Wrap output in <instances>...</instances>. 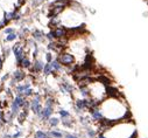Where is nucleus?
Segmentation results:
<instances>
[{
  "mask_svg": "<svg viewBox=\"0 0 148 138\" xmlns=\"http://www.w3.org/2000/svg\"><path fill=\"white\" fill-rule=\"evenodd\" d=\"M99 109L103 114L104 119L114 124L118 122H123L127 119H132V113L130 110V105L125 101V98L108 96L106 97L99 105Z\"/></svg>",
  "mask_w": 148,
  "mask_h": 138,
  "instance_id": "1",
  "label": "nucleus"
},
{
  "mask_svg": "<svg viewBox=\"0 0 148 138\" xmlns=\"http://www.w3.org/2000/svg\"><path fill=\"white\" fill-rule=\"evenodd\" d=\"M103 135L106 138H138V129L132 118L114 123Z\"/></svg>",
  "mask_w": 148,
  "mask_h": 138,
  "instance_id": "2",
  "label": "nucleus"
},
{
  "mask_svg": "<svg viewBox=\"0 0 148 138\" xmlns=\"http://www.w3.org/2000/svg\"><path fill=\"white\" fill-rule=\"evenodd\" d=\"M57 59H58V61L62 63V66L65 67V68H70V67L76 65V56L72 53L67 51V50L61 51L60 54H58Z\"/></svg>",
  "mask_w": 148,
  "mask_h": 138,
  "instance_id": "3",
  "label": "nucleus"
},
{
  "mask_svg": "<svg viewBox=\"0 0 148 138\" xmlns=\"http://www.w3.org/2000/svg\"><path fill=\"white\" fill-rule=\"evenodd\" d=\"M43 109V105H42V95L39 94V93H35L33 98L31 100V110L32 113L36 116H39Z\"/></svg>",
  "mask_w": 148,
  "mask_h": 138,
  "instance_id": "4",
  "label": "nucleus"
},
{
  "mask_svg": "<svg viewBox=\"0 0 148 138\" xmlns=\"http://www.w3.org/2000/svg\"><path fill=\"white\" fill-rule=\"evenodd\" d=\"M12 51L14 54V56H15V61L18 63V66H20L21 61L26 58V53H25V47L21 42H18L15 43L13 47H12Z\"/></svg>",
  "mask_w": 148,
  "mask_h": 138,
  "instance_id": "5",
  "label": "nucleus"
},
{
  "mask_svg": "<svg viewBox=\"0 0 148 138\" xmlns=\"http://www.w3.org/2000/svg\"><path fill=\"white\" fill-rule=\"evenodd\" d=\"M53 114H54V108H51V106H44L43 105V109H42V111H41V114L38 116L41 121H43V122H48V119L50 118V117H53Z\"/></svg>",
  "mask_w": 148,
  "mask_h": 138,
  "instance_id": "6",
  "label": "nucleus"
},
{
  "mask_svg": "<svg viewBox=\"0 0 148 138\" xmlns=\"http://www.w3.org/2000/svg\"><path fill=\"white\" fill-rule=\"evenodd\" d=\"M25 77H26V74H25V71H23L22 69H16V70H14V73H13V80H12V84H14V83H19V82L23 81Z\"/></svg>",
  "mask_w": 148,
  "mask_h": 138,
  "instance_id": "7",
  "label": "nucleus"
},
{
  "mask_svg": "<svg viewBox=\"0 0 148 138\" xmlns=\"http://www.w3.org/2000/svg\"><path fill=\"white\" fill-rule=\"evenodd\" d=\"M29 88H32L31 82H23V83H21V84L15 86V93H16V95H22Z\"/></svg>",
  "mask_w": 148,
  "mask_h": 138,
  "instance_id": "8",
  "label": "nucleus"
},
{
  "mask_svg": "<svg viewBox=\"0 0 148 138\" xmlns=\"http://www.w3.org/2000/svg\"><path fill=\"white\" fill-rule=\"evenodd\" d=\"M44 65L46 63H43L41 60H35L34 62H33V65H32V68H31V70H32V73H42L43 71V68H44Z\"/></svg>",
  "mask_w": 148,
  "mask_h": 138,
  "instance_id": "9",
  "label": "nucleus"
},
{
  "mask_svg": "<svg viewBox=\"0 0 148 138\" xmlns=\"http://www.w3.org/2000/svg\"><path fill=\"white\" fill-rule=\"evenodd\" d=\"M32 38L36 41V42H42L46 39V34L41 31V30H35L32 34Z\"/></svg>",
  "mask_w": 148,
  "mask_h": 138,
  "instance_id": "10",
  "label": "nucleus"
},
{
  "mask_svg": "<svg viewBox=\"0 0 148 138\" xmlns=\"http://www.w3.org/2000/svg\"><path fill=\"white\" fill-rule=\"evenodd\" d=\"M48 133L51 138H64V132L60 129H51L48 131Z\"/></svg>",
  "mask_w": 148,
  "mask_h": 138,
  "instance_id": "11",
  "label": "nucleus"
},
{
  "mask_svg": "<svg viewBox=\"0 0 148 138\" xmlns=\"http://www.w3.org/2000/svg\"><path fill=\"white\" fill-rule=\"evenodd\" d=\"M61 123L64 128H68V129H71L74 126V119L72 117H69V118H61Z\"/></svg>",
  "mask_w": 148,
  "mask_h": 138,
  "instance_id": "12",
  "label": "nucleus"
},
{
  "mask_svg": "<svg viewBox=\"0 0 148 138\" xmlns=\"http://www.w3.org/2000/svg\"><path fill=\"white\" fill-rule=\"evenodd\" d=\"M60 123H61V119L57 118V117H50V118L48 119V125H49L50 128H57Z\"/></svg>",
  "mask_w": 148,
  "mask_h": 138,
  "instance_id": "13",
  "label": "nucleus"
},
{
  "mask_svg": "<svg viewBox=\"0 0 148 138\" xmlns=\"http://www.w3.org/2000/svg\"><path fill=\"white\" fill-rule=\"evenodd\" d=\"M34 138H51V137L49 136L48 132H46L43 130H36L34 132Z\"/></svg>",
  "mask_w": 148,
  "mask_h": 138,
  "instance_id": "14",
  "label": "nucleus"
},
{
  "mask_svg": "<svg viewBox=\"0 0 148 138\" xmlns=\"http://www.w3.org/2000/svg\"><path fill=\"white\" fill-rule=\"evenodd\" d=\"M32 65H33V63H32V61H31V60H29L28 58H25V59L21 61L20 67H21V68H23V69H28V68L31 69V68H32Z\"/></svg>",
  "mask_w": 148,
  "mask_h": 138,
  "instance_id": "15",
  "label": "nucleus"
},
{
  "mask_svg": "<svg viewBox=\"0 0 148 138\" xmlns=\"http://www.w3.org/2000/svg\"><path fill=\"white\" fill-rule=\"evenodd\" d=\"M43 75L44 76H50V75H53L54 74V71H53V68H51V66H50V63H46L44 65V68H43Z\"/></svg>",
  "mask_w": 148,
  "mask_h": 138,
  "instance_id": "16",
  "label": "nucleus"
},
{
  "mask_svg": "<svg viewBox=\"0 0 148 138\" xmlns=\"http://www.w3.org/2000/svg\"><path fill=\"white\" fill-rule=\"evenodd\" d=\"M58 115H60L61 118H69V117H71V114L68 111L67 109H60V110H58Z\"/></svg>",
  "mask_w": 148,
  "mask_h": 138,
  "instance_id": "17",
  "label": "nucleus"
},
{
  "mask_svg": "<svg viewBox=\"0 0 148 138\" xmlns=\"http://www.w3.org/2000/svg\"><path fill=\"white\" fill-rule=\"evenodd\" d=\"M18 38H19V34H18L16 32H14V33H12V34L6 35L5 41H6V42H13V41H15Z\"/></svg>",
  "mask_w": 148,
  "mask_h": 138,
  "instance_id": "18",
  "label": "nucleus"
},
{
  "mask_svg": "<svg viewBox=\"0 0 148 138\" xmlns=\"http://www.w3.org/2000/svg\"><path fill=\"white\" fill-rule=\"evenodd\" d=\"M44 59H46V62H47V63H50V62H51L53 60H55L56 58H54V55H53L51 51H47L46 55H44Z\"/></svg>",
  "mask_w": 148,
  "mask_h": 138,
  "instance_id": "19",
  "label": "nucleus"
},
{
  "mask_svg": "<svg viewBox=\"0 0 148 138\" xmlns=\"http://www.w3.org/2000/svg\"><path fill=\"white\" fill-rule=\"evenodd\" d=\"M14 32H15V30L13 28V27H6V28H4V31H3V33H4L5 35L12 34V33H14Z\"/></svg>",
  "mask_w": 148,
  "mask_h": 138,
  "instance_id": "20",
  "label": "nucleus"
},
{
  "mask_svg": "<svg viewBox=\"0 0 148 138\" xmlns=\"http://www.w3.org/2000/svg\"><path fill=\"white\" fill-rule=\"evenodd\" d=\"M22 135H23V132L21 131V130H16V132L15 133H13L12 136H13V138H20V137H22Z\"/></svg>",
  "mask_w": 148,
  "mask_h": 138,
  "instance_id": "21",
  "label": "nucleus"
},
{
  "mask_svg": "<svg viewBox=\"0 0 148 138\" xmlns=\"http://www.w3.org/2000/svg\"><path fill=\"white\" fill-rule=\"evenodd\" d=\"M64 138H80V137H78V136H77V135H75V133L65 132V133H64Z\"/></svg>",
  "mask_w": 148,
  "mask_h": 138,
  "instance_id": "22",
  "label": "nucleus"
},
{
  "mask_svg": "<svg viewBox=\"0 0 148 138\" xmlns=\"http://www.w3.org/2000/svg\"><path fill=\"white\" fill-rule=\"evenodd\" d=\"M1 138H13V136H12V135H10V133H5Z\"/></svg>",
  "mask_w": 148,
  "mask_h": 138,
  "instance_id": "23",
  "label": "nucleus"
}]
</instances>
